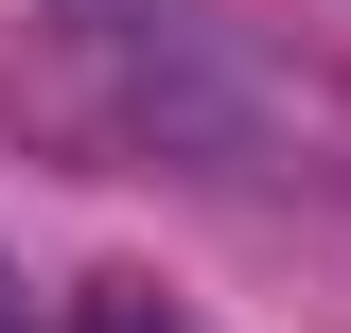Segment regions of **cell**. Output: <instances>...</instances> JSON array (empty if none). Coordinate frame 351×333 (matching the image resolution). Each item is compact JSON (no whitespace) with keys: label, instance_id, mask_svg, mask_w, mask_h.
Wrapping results in <instances>:
<instances>
[{"label":"cell","instance_id":"6da1fadb","mask_svg":"<svg viewBox=\"0 0 351 333\" xmlns=\"http://www.w3.org/2000/svg\"><path fill=\"white\" fill-rule=\"evenodd\" d=\"M53 333H176V298H158V281H88Z\"/></svg>","mask_w":351,"mask_h":333},{"label":"cell","instance_id":"7a4b0ae2","mask_svg":"<svg viewBox=\"0 0 351 333\" xmlns=\"http://www.w3.org/2000/svg\"><path fill=\"white\" fill-rule=\"evenodd\" d=\"M0 333H18V298H0Z\"/></svg>","mask_w":351,"mask_h":333}]
</instances>
